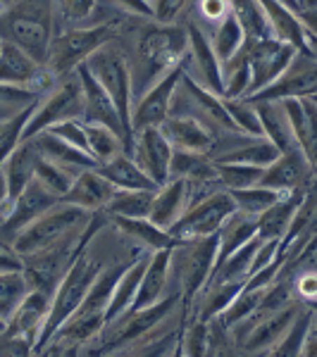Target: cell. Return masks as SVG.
<instances>
[{"instance_id":"ba28073f","label":"cell","mask_w":317,"mask_h":357,"mask_svg":"<svg viewBox=\"0 0 317 357\" xmlns=\"http://www.w3.org/2000/svg\"><path fill=\"white\" fill-rule=\"evenodd\" d=\"M170 114H189V117L198 119L200 124H205L215 136L241 134L234 126L232 117L227 114L222 98L212 93V91H207L198 82H193L186 72L182 74L179 84L175 89V96H172Z\"/></svg>"},{"instance_id":"6f0895ef","label":"cell","mask_w":317,"mask_h":357,"mask_svg":"<svg viewBox=\"0 0 317 357\" xmlns=\"http://www.w3.org/2000/svg\"><path fill=\"white\" fill-rule=\"evenodd\" d=\"M5 329V319H0V331H3Z\"/></svg>"},{"instance_id":"83f0119b","label":"cell","mask_w":317,"mask_h":357,"mask_svg":"<svg viewBox=\"0 0 317 357\" xmlns=\"http://www.w3.org/2000/svg\"><path fill=\"white\" fill-rule=\"evenodd\" d=\"M110 222L129 243H134L146 252L165 250V248L175 245L170 234L160 229L158 224H153L148 217H110Z\"/></svg>"},{"instance_id":"9a60e30c","label":"cell","mask_w":317,"mask_h":357,"mask_svg":"<svg viewBox=\"0 0 317 357\" xmlns=\"http://www.w3.org/2000/svg\"><path fill=\"white\" fill-rule=\"evenodd\" d=\"M55 79L57 77H53L45 69V65L36 62L22 48L5 41L0 45V84L24 86V89H34L38 93H45L53 86Z\"/></svg>"},{"instance_id":"681fc988","label":"cell","mask_w":317,"mask_h":357,"mask_svg":"<svg viewBox=\"0 0 317 357\" xmlns=\"http://www.w3.org/2000/svg\"><path fill=\"white\" fill-rule=\"evenodd\" d=\"M98 5L124 17H153L148 0H98Z\"/></svg>"},{"instance_id":"ab89813d","label":"cell","mask_w":317,"mask_h":357,"mask_svg":"<svg viewBox=\"0 0 317 357\" xmlns=\"http://www.w3.org/2000/svg\"><path fill=\"white\" fill-rule=\"evenodd\" d=\"M232 15L244 29L246 41H256V38H267V24H265V15L258 5V0H232ZM272 38V36H270Z\"/></svg>"},{"instance_id":"277c9868","label":"cell","mask_w":317,"mask_h":357,"mask_svg":"<svg viewBox=\"0 0 317 357\" xmlns=\"http://www.w3.org/2000/svg\"><path fill=\"white\" fill-rule=\"evenodd\" d=\"M119 22H108V24H89V26H67L53 36L45 55V69L53 77L74 72L79 65H84L98 48L110 43L117 33Z\"/></svg>"},{"instance_id":"9c48e42d","label":"cell","mask_w":317,"mask_h":357,"mask_svg":"<svg viewBox=\"0 0 317 357\" xmlns=\"http://www.w3.org/2000/svg\"><path fill=\"white\" fill-rule=\"evenodd\" d=\"M236 210L234 200L229 191L224 188H215L200 200H196L193 205L186 207V212L167 229L170 238L175 243H186V241L205 238V236L217 234V229L222 227V222Z\"/></svg>"},{"instance_id":"bcb514c9","label":"cell","mask_w":317,"mask_h":357,"mask_svg":"<svg viewBox=\"0 0 317 357\" xmlns=\"http://www.w3.org/2000/svg\"><path fill=\"white\" fill-rule=\"evenodd\" d=\"M98 0H57V22L60 29L86 26L96 13Z\"/></svg>"},{"instance_id":"b9f144b4","label":"cell","mask_w":317,"mask_h":357,"mask_svg":"<svg viewBox=\"0 0 317 357\" xmlns=\"http://www.w3.org/2000/svg\"><path fill=\"white\" fill-rule=\"evenodd\" d=\"M260 296H263V289H249V286H244V289L239 291V296L232 301V305H229L217 319H220L224 326H229V329L236 324H244L246 319H251V317L258 312Z\"/></svg>"},{"instance_id":"680465c9","label":"cell","mask_w":317,"mask_h":357,"mask_svg":"<svg viewBox=\"0 0 317 357\" xmlns=\"http://www.w3.org/2000/svg\"><path fill=\"white\" fill-rule=\"evenodd\" d=\"M0 45H3V41H0Z\"/></svg>"},{"instance_id":"f5cc1de1","label":"cell","mask_w":317,"mask_h":357,"mask_svg":"<svg viewBox=\"0 0 317 357\" xmlns=\"http://www.w3.org/2000/svg\"><path fill=\"white\" fill-rule=\"evenodd\" d=\"M24 269V262H22V255L15 250V245L10 241H5L0 236V272L3 274H13V272H22Z\"/></svg>"},{"instance_id":"74e56055","label":"cell","mask_w":317,"mask_h":357,"mask_svg":"<svg viewBox=\"0 0 317 357\" xmlns=\"http://www.w3.org/2000/svg\"><path fill=\"white\" fill-rule=\"evenodd\" d=\"M234 200V207L239 212H244V215L249 217H260L267 207H272L277 200L281 198L284 193L274 191V188H267V186H251V188H239V191H229Z\"/></svg>"},{"instance_id":"8992f818","label":"cell","mask_w":317,"mask_h":357,"mask_svg":"<svg viewBox=\"0 0 317 357\" xmlns=\"http://www.w3.org/2000/svg\"><path fill=\"white\" fill-rule=\"evenodd\" d=\"M84 117V96H82V82H79L77 69L69 74L57 77L53 86L38 98L31 117L24 126L22 141L41 134L50 126L67 122V119H82Z\"/></svg>"},{"instance_id":"4dcf8cb0","label":"cell","mask_w":317,"mask_h":357,"mask_svg":"<svg viewBox=\"0 0 317 357\" xmlns=\"http://www.w3.org/2000/svg\"><path fill=\"white\" fill-rule=\"evenodd\" d=\"M258 236V222L256 217H249L244 212L234 210L227 220L222 222V227L217 229V262H222L227 255H232L234 250H239L241 245H246ZM215 262V264H217Z\"/></svg>"},{"instance_id":"4316f807","label":"cell","mask_w":317,"mask_h":357,"mask_svg":"<svg viewBox=\"0 0 317 357\" xmlns=\"http://www.w3.org/2000/svg\"><path fill=\"white\" fill-rule=\"evenodd\" d=\"M170 178H182L193 186H220L217 183V162L207 153L172 151Z\"/></svg>"},{"instance_id":"52a82bcc","label":"cell","mask_w":317,"mask_h":357,"mask_svg":"<svg viewBox=\"0 0 317 357\" xmlns=\"http://www.w3.org/2000/svg\"><path fill=\"white\" fill-rule=\"evenodd\" d=\"M91 217H94V212H86L82 207H74V205H67L57 200L53 207H48L43 215H38L36 220L31 224H27V227L15 236L13 245L22 257L31 255V252L43 250V248L62 241L65 236L84 229L86 224L91 222Z\"/></svg>"},{"instance_id":"db71d44e","label":"cell","mask_w":317,"mask_h":357,"mask_svg":"<svg viewBox=\"0 0 317 357\" xmlns=\"http://www.w3.org/2000/svg\"><path fill=\"white\" fill-rule=\"evenodd\" d=\"M315 10H317V0H296V13L303 17L305 24H310L315 29Z\"/></svg>"},{"instance_id":"30bf717a","label":"cell","mask_w":317,"mask_h":357,"mask_svg":"<svg viewBox=\"0 0 317 357\" xmlns=\"http://www.w3.org/2000/svg\"><path fill=\"white\" fill-rule=\"evenodd\" d=\"M315 91H317V55L296 50L289 60V65L281 69L279 77L272 84H267L265 89L244 98L251 102H260V100L281 102V100H291V98L315 96Z\"/></svg>"},{"instance_id":"7bdbcfd3","label":"cell","mask_w":317,"mask_h":357,"mask_svg":"<svg viewBox=\"0 0 317 357\" xmlns=\"http://www.w3.org/2000/svg\"><path fill=\"white\" fill-rule=\"evenodd\" d=\"M227 114L232 117V122L241 134L246 136H263L260 129V119H258L256 105L249 102L246 98H222Z\"/></svg>"},{"instance_id":"3957f363","label":"cell","mask_w":317,"mask_h":357,"mask_svg":"<svg viewBox=\"0 0 317 357\" xmlns=\"http://www.w3.org/2000/svg\"><path fill=\"white\" fill-rule=\"evenodd\" d=\"M217 262V234L175 243L170 248V291L179 296L182 307L203 291Z\"/></svg>"},{"instance_id":"484cf974","label":"cell","mask_w":317,"mask_h":357,"mask_svg":"<svg viewBox=\"0 0 317 357\" xmlns=\"http://www.w3.org/2000/svg\"><path fill=\"white\" fill-rule=\"evenodd\" d=\"M36 162H38V151L31 138L20 141V146L5 158V162L0 165V174L5 178V186H8V203H13L17 195L27 188V183L34 178Z\"/></svg>"},{"instance_id":"5bb4252c","label":"cell","mask_w":317,"mask_h":357,"mask_svg":"<svg viewBox=\"0 0 317 357\" xmlns=\"http://www.w3.org/2000/svg\"><path fill=\"white\" fill-rule=\"evenodd\" d=\"M315 183V165L310 162L298 148L279 153L277 158L265 167L260 186L274 188L279 193L291 191H308Z\"/></svg>"},{"instance_id":"e575fe53","label":"cell","mask_w":317,"mask_h":357,"mask_svg":"<svg viewBox=\"0 0 317 357\" xmlns=\"http://www.w3.org/2000/svg\"><path fill=\"white\" fill-rule=\"evenodd\" d=\"M84 134H86V151H89L96 165H103V162H108V160H112L115 155L126 153L122 136L115 134L108 126L84 122Z\"/></svg>"},{"instance_id":"d4e9b609","label":"cell","mask_w":317,"mask_h":357,"mask_svg":"<svg viewBox=\"0 0 317 357\" xmlns=\"http://www.w3.org/2000/svg\"><path fill=\"white\" fill-rule=\"evenodd\" d=\"M189 205H191L189 183L182 181V178H170V181H165L163 186L155 188L148 220L167 231V229L186 212Z\"/></svg>"},{"instance_id":"d6a6232c","label":"cell","mask_w":317,"mask_h":357,"mask_svg":"<svg viewBox=\"0 0 317 357\" xmlns=\"http://www.w3.org/2000/svg\"><path fill=\"white\" fill-rule=\"evenodd\" d=\"M96 169L101 172V174L105 176L115 188H119V191H134V188H158L151 178L146 176V172H143L141 167L134 162V158H131L129 153L115 155L112 160L98 165Z\"/></svg>"},{"instance_id":"f907efd6","label":"cell","mask_w":317,"mask_h":357,"mask_svg":"<svg viewBox=\"0 0 317 357\" xmlns=\"http://www.w3.org/2000/svg\"><path fill=\"white\" fill-rule=\"evenodd\" d=\"M45 131H53L55 136L65 138L67 143H72V146L82 148L86 151V134H84V119H67V122H60L55 126H50V129ZM89 153V151H86Z\"/></svg>"},{"instance_id":"2e32d148","label":"cell","mask_w":317,"mask_h":357,"mask_svg":"<svg viewBox=\"0 0 317 357\" xmlns=\"http://www.w3.org/2000/svg\"><path fill=\"white\" fill-rule=\"evenodd\" d=\"M57 203V198L48 188H43L36 178L27 183V188L22 191L13 203L8 205V212H5V220L0 222V236L5 241L13 243L15 236L36 220L38 215H43L48 207H53Z\"/></svg>"},{"instance_id":"7dc6e473","label":"cell","mask_w":317,"mask_h":357,"mask_svg":"<svg viewBox=\"0 0 317 357\" xmlns=\"http://www.w3.org/2000/svg\"><path fill=\"white\" fill-rule=\"evenodd\" d=\"M179 355H189V357L207 355V321L186 319L179 336Z\"/></svg>"},{"instance_id":"e0dca14e","label":"cell","mask_w":317,"mask_h":357,"mask_svg":"<svg viewBox=\"0 0 317 357\" xmlns=\"http://www.w3.org/2000/svg\"><path fill=\"white\" fill-rule=\"evenodd\" d=\"M129 155L134 158V162L146 172V176L151 178L155 186H163L165 181H170L172 146L167 143V138L160 134L158 126L136 131L134 141H131Z\"/></svg>"},{"instance_id":"f35d334b","label":"cell","mask_w":317,"mask_h":357,"mask_svg":"<svg viewBox=\"0 0 317 357\" xmlns=\"http://www.w3.org/2000/svg\"><path fill=\"white\" fill-rule=\"evenodd\" d=\"M265 167L239 165V162H217V183L224 191H239V188L258 186L263 178Z\"/></svg>"},{"instance_id":"44dd1931","label":"cell","mask_w":317,"mask_h":357,"mask_svg":"<svg viewBox=\"0 0 317 357\" xmlns=\"http://www.w3.org/2000/svg\"><path fill=\"white\" fill-rule=\"evenodd\" d=\"M48 310H50V293L38 291V289H29L27 296L22 298L20 305L15 307V312L8 317V321H5V331L31 338L34 348H36V341L43 331Z\"/></svg>"},{"instance_id":"ffe728a7","label":"cell","mask_w":317,"mask_h":357,"mask_svg":"<svg viewBox=\"0 0 317 357\" xmlns=\"http://www.w3.org/2000/svg\"><path fill=\"white\" fill-rule=\"evenodd\" d=\"M281 107L289 119L293 141H296L298 151H301L310 162L315 165L317 153V105L315 96L291 98V100H281Z\"/></svg>"},{"instance_id":"836d02e7","label":"cell","mask_w":317,"mask_h":357,"mask_svg":"<svg viewBox=\"0 0 317 357\" xmlns=\"http://www.w3.org/2000/svg\"><path fill=\"white\" fill-rule=\"evenodd\" d=\"M315 324V305H303L298 310V314L291 319L289 329L284 331V336L277 341V345L270 350V355L274 357H298L303 350L305 336H308L310 326Z\"/></svg>"},{"instance_id":"11a10c76","label":"cell","mask_w":317,"mask_h":357,"mask_svg":"<svg viewBox=\"0 0 317 357\" xmlns=\"http://www.w3.org/2000/svg\"><path fill=\"white\" fill-rule=\"evenodd\" d=\"M8 186H5V178L0 174V222L5 220V212H8Z\"/></svg>"},{"instance_id":"f546056e","label":"cell","mask_w":317,"mask_h":357,"mask_svg":"<svg viewBox=\"0 0 317 357\" xmlns=\"http://www.w3.org/2000/svg\"><path fill=\"white\" fill-rule=\"evenodd\" d=\"M253 105H256L258 119H260L263 136L272 143L277 151L284 153V151H291V148H298L296 141H293L289 119H286V112H284V107H281V102L260 100V102H253Z\"/></svg>"},{"instance_id":"8d00e7d4","label":"cell","mask_w":317,"mask_h":357,"mask_svg":"<svg viewBox=\"0 0 317 357\" xmlns=\"http://www.w3.org/2000/svg\"><path fill=\"white\" fill-rule=\"evenodd\" d=\"M207 38H210V45H212V50H215L220 65H224L229 57H234L246 43L244 29H241L234 15H227L220 24L212 26L210 31H207Z\"/></svg>"},{"instance_id":"4fadbf2b","label":"cell","mask_w":317,"mask_h":357,"mask_svg":"<svg viewBox=\"0 0 317 357\" xmlns=\"http://www.w3.org/2000/svg\"><path fill=\"white\" fill-rule=\"evenodd\" d=\"M296 53V48H291L289 43H281L277 38H256V41H246V60H249L251 69V86L249 96L256 91L265 89L267 84H272L279 72L289 65V60Z\"/></svg>"},{"instance_id":"c3c4849f","label":"cell","mask_w":317,"mask_h":357,"mask_svg":"<svg viewBox=\"0 0 317 357\" xmlns=\"http://www.w3.org/2000/svg\"><path fill=\"white\" fill-rule=\"evenodd\" d=\"M148 5H151L155 22H160V24H177V22L184 20L189 0H148Z\"/></svg>"},{"instance_id":"8fae6325","label":"cell","mask_w":317,"mask_h":357,"mask_svg":"<svg viewBox=\"0 0 317 357\" xmlns=\"http://www.w3.org/2000/svg\"><path fill=\"white\" fill-rule=\"evenodd\" d=\"M182 74H184V65L170 69L158 82L148 86L141 96L134 98V102H131V131L134 134L141 129L160 126L170 117L172 96H175V89L179 84Z\"/></svg>"},{"instance_id":"603a6c76","label":"cell","mask_w":317,"mask_h":357,"mask_svg":"<svg viewBox=\"0 0 317 357\" xmlns=\"http://www.w3.org/2000/svg\"><path fill=\"white\" fill-rule=\"evenodd\" d=\"M115 193V186L108 181L101 172L96 169H84L72 178L67 193L60 198V203L82 207L86 212H101L108 205L110 195Z\"/></svg>"},{"instance_id":"816d5d0a","label":"cell","mask_w":317,"mask_h":357,"mask_svg":"<svg viewBox=\"0 0 317 357\" xmlns=\"http://www.w3.org/2000/svg\"><path fill=\"white\" fill-rule=\"evenodd\" d=\"M0 355H34V341L3 329L0 331Z\"/></svg>"},{"instance_id":"1f68e13d","label":"cell","mask_w":317,"mask_h":357,"mask_svg":"<svg viewBox=\"0 0 317 357\" xmlns=\"http://www.w3.org/2000/svg\"><path fill=\"white\" fill-rule=\"evenodd\" d=\"M308 191H310V188H308ZM308 191L284 193L272 207H267V210H265L263 215L256 220L258 222V236L265 238V241H279L281 236H284L286 227H289V222H291L293 212H296L298 203H301L303 195Z\"/></svg>"},{"instance_id":"f6af8a7d","label":"cell","mask_w":317,"mask_h":357,"mask_svg":"<svg viewBox=\"0 0 317 357\" xmlns=\"http://www.w3.org/2000/svg\"><path fill=\"white\" fill-rule=\"evenodd\" d=\"M34 178H36L38 183H41L43 188H48L50 193L55 195L57 200L62 198V195L67 193L69 183H72V174L65 172L62 167L53 165L50 160H45L38 155V162H36V172H34Z\"/></svg>"},{"instance_id":"6da1fadb","label":"cell","mask_w":317,"mask_h":357,"mask_svg":"<svg viewBox=\"0 0 317 357\" xmlns=\"http://www.w3.org/2000/svg\"><path fill=\"white\" fill-rule=\"evenodd\" d=\"M115 43L122 48L131 74V93L138 98L170 69L184 65L186 26L160 24L153 17H124L117 24Z\"/></svg>"},{"instance_id":"d590c367","label":"cell","mask_w":317,"mask_h":357,"mask_svg":"<svg viewBox=\"0 0 317 357\" xmlns=\"http://www.w3.org/2000/svg\"><path fill=\"white\" fill-rule=\"evenodd\" d=\"M155 188H134V191H119L115 188L108 205L103 207L108 217H148L153 203Z\"/></svg>"},{"instance_id":"60d3db41","label":"cell","mask_w":317,"mask_h":357,"mask_svg":"<svg viewBox=\"0 0 317 357\" xmlns=\"http://www.w3.org/2000/svg\"><path fill=\"white\" fill-rule=\"evenodd\" d=\"M36 102H34V105H27L24 110H20L15 114H5V117H0V165L5 162V158H8L17 146H20L22 134H24V126L29 122V117H31Z\"/></svg>"},{"instance_id":"7c38bea8","label":"cell","mask_w":317,"mask_h":357,"mask_svg":"<svg viewBox=\"0 0 317 357\" xmlns=\"http://www.w3.org/2000/svg\"><path fill=\"white\" fill-rule=\"evenodd\" d=\"M265 24H267V33L281 43H289L291 48L303 50V53L317 55V41H315V29L305 24L303 17L291 10L289 5L279 3V0H258Z\"/></svg>"},{"instance_id":"cb8c5ba5","label":"cell","mask_w":317,"mask_h":357,"mask_svg":"<svg viewBox=\"0 0 317 357\" xmlns=\"http://www.w3.org/2000/svg\"><path fill=\"white\" fill-rule=\"evenodd\" d=\"M31 141L41 158L50 160V162L57 167H62V169L69 172L72 176H77L79 172H84V169H94V167H98L89 153L77 146H72V143H67L65 138L55 136L53 131H41V134L31 136Z\"/></svg>"},{"instance_id":"7a4b0ae2","label":"cell","mask_w":317,"mask_h":357,"mask_svg":"<svg viewBox=\"0 0 317 357\" xmlns=\"http://www.w3.org/2000/svg\"><path fill=\"white\" fill-rule=\"evenodd\" d=\"M57 31V0H13L0 13V41L22 48L41 65Z\"/></svg>"},{"instance_id":"f1b7e54d","label":"cell","mask_w":317,"mask_h":357,"mask_svg":"<svg viewBox=\"0 0 317 357\" xmlns=\"http://www.w3.org/2000/svg\"><path fill=\"white\" fill-rule=\"evenodd\" d=\"M148 255H151V252L138 255L117 279V284H115V289H112V296H110V303H108V307H105V324H110V321H115L117 317H122L126 310L134 305V298H136L138 284H141L143 269H146Z\"/></svg>"},{"instance_id":"ac0fdd59","label":"cell","mask_w":317,"mask_h":357,"mask_svg":"<svg viewBox=\"0 0 317 357\" xmlns=\"http://www.w3.org/2000/svg\"><path fill=\"white\" fill-rule=\"evenodd\" d=\"M77 74H79V82H82V96H84V117L82 119L84 122L103 124V126H108V129H112L115 134H119L124 141L126 153H129V143H126V136H124L122 119H119V112H117V107L112 105L110 96L101 89V84L91 77V72L84 65L77 67Z\"/></svg>"},{"instance_id":"7402d4cb","label":"cell","mask_w":317,"mask_h":357,"mask_svg":"<svg viewBox=\"0 0 317 357\" xmlns=\"http://www.w3.org/2000/svg\"><path fill=\"white\" fill-rule=\"evenodd\" d=\"M167 296H172V291H170V248L155 250L148 255V262H146V269H143L141 284H138L134 305H131L129 310H146V307H151V305L160 303ZM129 310H126V312H129Z\"/></svg>"},{"instance_id":"d6986e66","label":"cell","mask_w":317,"mask_h":357,"mask_svg":"<svg viewBox=\"0 0 317 357\" xmlns=\"http://www.w3.org/2000/svg\"><path fill=\"white\" fill-rule=\"evenodd\" d=\"M158 129L167 138L172 151H191L210 155L217 141V136L205 124H200L198 119L189 117V114H170Z\"/></svg>"},{"instance_id":"5b68a950","label":"cell","mask_w":317,"mask_h":357,"mask_svg":"<svg viewBox=\"0 0 317 357\" xmlns=\"http://www.w3.org/2000/svg\"><path fill=\"white\" fill-rule=\"evenodd\" d=\"M84 67L89 69L91 77L101 84V89L110 96L112 105L117 107L119 119H122L124 126L126 143H129V151H131V141H134V131H131V102H134V93H131V74L122 48L112 38L110 43L98 48L84 62Z\"/></svg>"},{"instance_id":"9f6ffc18","label":"cell","mask_w":317,"mask_h":357,"mask_svg":"<svg viewBox=\"0 0 317 357\" xmlns=\"http://www.w3.org/2000/svg\"><path fill=\"white\" fill-rule=\"evenodd\" d=\"M279 3H284V5H289L291 10H296V0H279Z\"/></svg>"},{"instance_id":"ee69618b","label":"cell","mask_w":317,"mask_h":357,"mask_svg":"<svg viewBox=\"0 0 317 357\" xmlns=\"http://www.w3.org/2000/svg\"><path fill=\"white\" fill-rule=\"evenodd\" d=\"M29 291V281L22 272L3 274L0 272V319L8 321V317L15 312L22 298Z\"/></svg>"}]
</instances>
